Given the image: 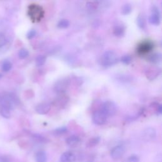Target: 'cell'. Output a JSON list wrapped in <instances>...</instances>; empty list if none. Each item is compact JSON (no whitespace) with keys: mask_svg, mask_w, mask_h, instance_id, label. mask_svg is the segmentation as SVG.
<instances>
[{"mask_svg":"<svg viewBox=\"0 0 162 162\" xmlns=\"http://www.w3.org/2000/svg\"><path fill=\"white\" fill-rule=\"evenodd\" d=\"M156 111L159 114H161V113H162V106H161V105L160 104L158 105L157 108H156Z\"/></svg>","mask_w":162,"mask_h":162,"instance_id":"obj_33","label":"cell"},{"mask_svg":"<svg viewBox=\"0 0 162 162\" xmlns=\"http://www.w3.org/2000/svg\"><path fill=\"white\" fill-rule=\"evenodd\" d=\"M131 12H132V6L130 4H125L122 6V8L121 12L124 15H129Z\"/></svg>","mask_w":162,"mask_h":162,"instance_id":"obj_26","label":"cell"},{"mask_svg":"<svg viewBox=\"0 0 162 162\" xmlns=\"http://www.w3.org/2000/svg\"><path fill=\"white\" fill-rule=\"evenodd\" d=\"M125 153V148L122 146H116L112 148L110 151L111 157L114 160H118L124 155Z\"/></svg>","mask_w":162,"mask_h":162,"instance_id":"obj_8","label":"cell"},{"mask_svg":"<svg viewBox=\"0 0 162 162\" xmlns=\"http://www.w3.org/2000/svg\"><path fill=\"white\" fill-rule=\"evenodd\" d=\"M80 139L76 135H72L69 136L66 139V143L70 148H75L80 143Z\"/></svg>","mask_w":162,"mask_h":162,"instance_id":"obj_14","label":"cell"},{"mask_svg":"<svg viewBox=\"0 0 162 162\" xmlns=\"http://www.w3.org/2000/svg\"><path fill=\"white\" fill-rule=\"evenodd\" d=\"M68 100L69 98L67 96L62 94L55 100L54 105L59 108H62L67 104V103L68 102Z\"/></svg>","mask_w":162,"mask_h":162,"instance_id":"obj_11","label":"cell"},{"mask_svg":"<svg viewBox=\"0 0 162 162\" xmlns=\"http://www.w3.org/2000/svg\"><path fill=\"white\" fill-rule=\"evenodd\" d=\"M33 137L34 139V140L38 141L39 143H46L48 142V140L45 138L44 136L38 134H34L33 135Z\"/></svg>","mask_w":162,"mask_h":162,"instance_id":"obj_24","label":"cell"},{"mask_svg":"<svg viewBox=\"0 0 162 162\" xmlns=\"http://www.w3.org/2000/svg\"><path fill=\"white\" fill-rule=\"evenodd\" d=\"M67 130H68L67 127H62L60 128H57V129H55L53 131V135L56 136H60L65 134L67 132Z\"/></svg>","mask_w":162,"mask_h":162,"instance_id":"obj_20","label":"cell"},{"mask_svg":"<svg viewBox=\"0 0 162 162\" xmlns=\"http://www.w3.org/2000/svg\"><path fill=\"white\" fill-rule=\"evenodd\" d=\"M12 68V64L10 62L9 60H5L2 63V69L5 72H9V71Z\"/></svg>","mask_w":162,"mask_h":162,"instance_id":"obj_21","label":"cell"},{"mask_svg":"<svg viewBox=\"0 0 162 162\" xmlns=\"http://www.w3.org/2000/svg\"><path fill=\"white\" fill-rule=\"evenodd\" d=\"M51 106L47 103H43L36 106V111L39 115H46L50 111Z\"/></svg>","mask_w":162,"mask_h":162,"instance_id":"obj_12","label":"cell"},{"mask_svg":"<svg viewBox=\"0 0 162 162\" xmlns=\"http://www.w3.org/2000/svg\"><path fill=\"white\" fill-rule=\"evenodd\" d=\"M137 24L139 28L141 29H144L146 26V22H145V18L143 15H139L137 18Z\"/></svg>","mask_w":162,"mask_h":162,"instance_id":"obj_22","label":"cell"},{"mask_svg":"<svg viewBox=\"0 0 162 162\" xmlns=\"http://www.w3.org/2000/svg\"><path fill=\"white\" fill-rule=\"evenodd\" d=\"M161 55L160 53L152 54L148 58V60L149 62L155 64L160 63L161 62Z\"/></svg>","mask_w":162,"mask_h":162,"instance_id":"obj_19","label":"cell"},{"mask_svg":"<svg viewBox=\"0 0 162 162\" xmlns=\"http://www.w3.org/2000/svg\"><path fill=\"white\" fill-rule=\"evenodd\" d=\"M125 32V26L120 23L117 24L114 27V34L118 37H122L124 36Z\"/></svg>","mask_w":162,"mask_h":162,"instance_id":"obj_15","label":"cell"},{"mask_svg":"<svg viewBox=\"0 0 162 162\" xmlns=\"http://www.w3.org/2000/svg\"><path fill=\"white\" fill-rule=\"evenodd\" d=\"M0 162H11L10 159L5 155L0 156Z\"/></svg>","mask_w":162,"mask_h":162,"instance_id":"obj_32","label":"cell"},{"mask_svg":"<svg viewBox=\"0 0 162 162\" xmlns=\"http://www.w3.org/2000/svg\"><path fill=\"white\" fill-rule=\"evenodd\" d=\"M160 74V69L159 68L152 67L149 68L146 72V77L149 80H153L156 79Z\"/></svg>","mask_w":162,"mask_h":162,"instance_id":"obj_10","label":"cell"},{"mask_svg":"<svg viewBox=\"0 0 162 162\" xmlns=\"http://www.w3.org/2000/svg\"><path fill=\"white\" fill-rule=\"evenodd\" d=\"M29 53L27 49H26L25 48H22V49L19 50L18 56L20 59H25L29 56Z\"/></svg>","mask_w":162,"mask_h":162,"instance_id":"obj_27","label":"cell"},{"mask_svg":"<svg viewBox=\"0 0 162 162\" xmlns=\"http://www.w3.org/2000/svg\"><path fill=\"white\" fill-rule=\"evenodd\" d=\"M36 31L35 30H34V29L30 30L27 34V38L28 39H31L34 38L36 36Z\"/></svg>","mask_w":162,"mask_h":162,"instance_id":"obj_30","label":"cell"},{"mask_svg":"<svg viewBox=\"0 0 162 162\" xmlns=\"http://www.w3.org/2000/svg\"><path fill=\"white\" fill-rule=\"evenodd\" d=\"M100 140H101V138H100V137H98V136L91 138L87 142L86 146L87 148H93V147H94V146H96V145H98L99 143Z\"/></svg>","mask_w":162,"mask_h":162,"instance_id":"obj_18","label":"cell"},{"mask_svg":"<svg viewBox=\"0 0 162 162\" xmlns=\"http://www.w3.org/2000/svg\"><path fill=\"white\" fill-rule=\"evenodd\" d=\"M46 58L43 55H39L36 58V64L37 67H40L44 65Z\"/></svg>","mask_w":162,"mask_h":162,"instance_id":"obj_23","label":"cell"},{"mask_svg":"<svg viewBox=\"0 0 162 162\" xmlns=\"http://www.w3.org/2000/svg\"><path fill=\"white\" fill-rule=\"evenodd\" d=\"M28 15L33 22H39L44 15L43 8L36 4H32L28 7Z\"/></svg>","mask_w":162,"mask_h":162,"instance_id":"obj_1","label":"cell"},{"mask_svg":"<svg viewBox=\"0 0 162 162\" xmlns=\"http://www.w3.org/2000/svg\"><path fill=\"white\" fill-rule=\"evenodd\" d=\"M154 48L153 43L151 40H144L141 42L137 46V53L139 55H145L149 53L150 52L153 50Z\"/></svg>","mask_w":162,"mask_h":162,"instance_id":"obj_5","label":"cell"},{"mask_svg":"<svg viewBox=\"0 0 162 162\" xmlns=\"http://www.w3.org/2000/svg\"><path fill=\"white\" fill-rule=\"evenodd\" d=\"M70 25V22L67 19H62L58 22L57 26L60 29H66Z\"/></svg>","mask_w":162,"mask_h":162,"instance_id":"obj_25","label":"cell"},{"mask_svg":"<svg viewBox=\"0 0 162 162\" xmlns=\"http://www.w3.org/2000/svg\"><path fill=\"white\" fill-rule=\"evenodd\" d=\"M156 135V130L153 127H147L142 132V137L146 141H150L153 140Z\"/></svg>","mask_w":162,"mask_h":162,"instance_id":"obj_7","label":"cell"},{"mask_svg":"<svg viewBox=\"0 0 162 162\" xmlns=\"http://www.w3.org/2000/svg\"><path fill=\"white\" fill-rule=\"evenodd\" d=\"M139 158L137 155H131L127 159V162H139Z\"/></svg>","mask_w":162,"mask_h":162,"instance_id":"obj_31","label":"cell"},{"mask_svg":"<svg viewBox=\"0 0 162 162\" xmlns=\"http://www.w3.org/2000/svg\"><path fill=\"white\" fill-rule=\"evenodd\" d=\"M120 61L121 62L123 63L124 65H129L132 62V58L129 55H124L120 58Z\"/></svg>","mask_w":162,"mask_h":162,"instance_id":"obj_29","label":"cell"},{"mask_svg":"<svg viewBox=\"0 0 162 162\" xmlns=\"http://www.w3.org/2000/svg\"><path fill=\"white\" fill-rule=\"evenodd\" d=\"M70 81L67 78L61 79L57 80L54 85V91L58 94H64L67 91Z\"/></svg>","mask_w":162,"mask_h":162,"instance_id":"obj_4","label":"cell"},{"mask_svg":"<svg viewBox=\"0 0 162 162\" xmlns=\"http://www.w3.org/2000/svg\"><path fill=\"white\" fill-rule=\"evenodd\" d=\"M35 160L36 162H47V155L44 151H39L36 153Z\"/></svg>","mask_w":162,"mask_h":162,"instance_id":"obj_16","label":"cell"},{"mask_svg":"<svg viewBox=\"0 0 162 162\" xmlns=\"http://www.w3.org/2000/svg\"><path fill=\"white\" fill-rule=\"evenodd\" d=\"M101 110L107 115L108 117H109L115 115L118 108L116 104L113 101H107L101 105Z\"/></svg>","mask_w":162,"mask_h":162,"instance_id":"obj_3","label":"cell"},{"mask_svg":"<svg viewBox=\"0 0 162 162\" xmlns=\"http://www.w3.org/2000/svg\"><path fill=\"white\" fill-rule=\"evenodd\" d=\"M149 22L151 24L158 25L160 23V14L156 7H153L152 9V13L149 18Z\"/></svg>","mask_w":162,"mask_h":162,"instance_id":"obj_9","label":"cell"},{"mask_svg":"<svg viewBox=\"0 0 162 162\" xmlns=\"http://www.w3.org/2000/svg\"><path fill=\"white\" fill-rule=\"evenodd\" d=\"M0 115L5 118H9L11 117L10 110L6 106L0 104Z\"/></svg>","mask_w":162,"mask_h":162,"instance_id":"obj_17","label":"cell"},{"mask_svg":"<svg viewBox=\"0 0 162 162\" xmlns=\"http://www.w3.org/2000/svg\"><path fill=\"white\" fill-rule=\"evenodd\" d=\"M8 43V39L6 36L3 33H0V48L4 46Z\"/></svg>","mask_w":162,"mask_h":162,"instance_id":"obj_28","label":"cell"},{"mask_svg":"<svg viewBox=\"0 0 162 162\" xmlns=\"http://www.w3.org/2000/svg\"><path fill=\"white\" fill-rule=\"evenodd\" d=\"M119 61L117 53L114 51H107L101 56L99 59V64L104 67H110L115 65Z\"/></svg>","mask_w":162,"mask_h":162,"instance_id":"obj_2","label":"cell"},{"mask_svg":"<svg viewBox=\"0 0 162 162\" xmlns=\"http://www.w3.org/2000/svg\"><path fill=\"white\" fill-rule=\"evenodd\" d=\"M107 120V115L101 110H95L93 114V121L96 125H104L106 122Z\"/></svg>","mask_w":162,"mask_h":162,"instance_id":"obj_6","label":"cell"},{"mask_svg":"<svg viewBox=\"0 0 162 162\" xmlns=\"http://www.w3.org/2000/svg\"><path fill=\"white\" fill-rule=\"evenodd\" d=\"M2 77H3V75H2V74H0V79H2Z\"/></svg>","mask_w":162,"mask_h":162,"instance_id":"obj_34","label":"cell"},{"mask_svg":"<svg viewBox=\"0 0 162 162\" xmlns=\"http://www.w3.org/2000/svg\"><path fill=\"white\" fill-rule=\"evenodd\" d=\"M75 154L71 151H65L60 156L61 162H75Z\"/></svg>","mask_w":162,"mask_h":162,"instance_id":"obj_13","label":"cell"}]
</instances>
